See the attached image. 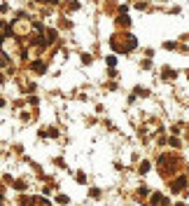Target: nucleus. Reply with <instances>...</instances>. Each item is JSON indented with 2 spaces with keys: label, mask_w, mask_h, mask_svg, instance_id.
<instances>
[{
  "label": "nucleus",
  "mask_w": 189,
  "mask_h": 206,
  "mask_svg": "<svg viewBox=\"0 0 189 206\" xmlns=\"http://www.w3.org/2000/svg\"><path fill=\"white\" fill-rule=\"evenodd\" d=\"M184 185H187V178H178L175 183H173V192H180Z\"/></svg>",
  "instance_id": "1"
},
{
  "label": "nucleus",
  "mask_w": 189,
  "mask_h": 206,
  "mask_svg": "<svg viewBox=\"0 0 189 206\" xmlns=\"http://www.w3.org/2000/svg\"><path fill=\"white\" fill-rule=\"evenodd\" d=\"M147 171H150V162H143L140 164V173H147Z\"/></svg>",
  "instance_id": "2"
},
{
  "label": "nucleus",
  "mask_w": 189,
  "mask_h": 206,
  "mask_svg": "<svg viewBox=\"0 0 189 206\" xmlns=\"http://www.w3.org/2000/svg\"><path fill=\"white\" fill-rule=\"evenodd\" d=\"M42 136H56V129H42Z\"/></svg>",
  "instance_id": "3"
},
{
  "label": "nucleus",
  "mask_w": 189,
  "mask_h": 206,
  "mask_svg": "<svg viewBox=\"0 0 189 206\" xmlns=\"http://www.w3.org/2000/svg\"><path fill=\"white\" fill-rule=\"evenodd\" d=\"M56 201H58V204H68V197H65V195H58V197H56Z\"/></svg>",
  "instance_id": "4"
},
{
  "label": "nucleus",
  "mask_w": 189,
  "mask_h": 206,
  "mask_svg": "<svg viewBox=\"0 0 189 206\" xmlns=\"http://www.w3.org/2000/svg\"><path fill=\"white\" fill-rule=\"evenodd\" d=\"M33 68H35V70H40V73L45 70V66H42V63H40V61H35V63H33Z\"/></svg>",
  "instance_id": "5"
}]
</instances>
